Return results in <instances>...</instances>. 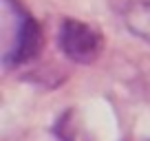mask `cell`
<instances>
[{
  "mask_svg": "<svg viewBox=\"0 0 150 141\" xmlns=\"http://www.w3.org/2000/svg\"><path fill=\"white\" fill-rule=\"evenodd\" d=\"M146 141H150V139H146Z\"/></svg>",
  "mask_w": 150,
  "mask_h": 141,
  "instance_id": "4",
  "label": "cell"
},
{
  "mask_svg": "<svg viewBox=\"0 0 150 141\" xmlns=\"http://www.w3.org/2000/svg\"><path fill=\"white\" fill-rule=\"evenodd\" d=\"M60 49L69 60L77 64H93L102 53V35L86 22L66 18L57 35Z\"/></svg>",
  "mask_w": 150,
  "mask_h": 141,
  "instance_id": "2",
  "label": "cell"
},
{
  "mask_svg": "<svg viewBox=\"0 0 150 141\" xmlns=\"http://www.w3.org/2000/svg\"><path fill=\"white\" fill-rule=\"evenodd\" d=\"M115 9L128 31L150 42V0H115Z\"/></svg>",
  "mask_w": 150,
  "mask_h": 141,
  "instance_id": "3",
  "label": "cell"
},
{
  "mask_svg": "<svg viewBox=\"0 0 150 141\" xmlns=\"http://www.w3.org/2000/svg\"><path fill=\"white\" fill-rule=\"evenodd\" d=\"M2 18L7 33V49L2 62L7 68L27 64L42 51V29L16 0H2Z\"/></svg>",
  "mask_w": 150,
  "mask_h": 141,
  "instance_id": "1",
  "label": "cell"
}]
</instances>
